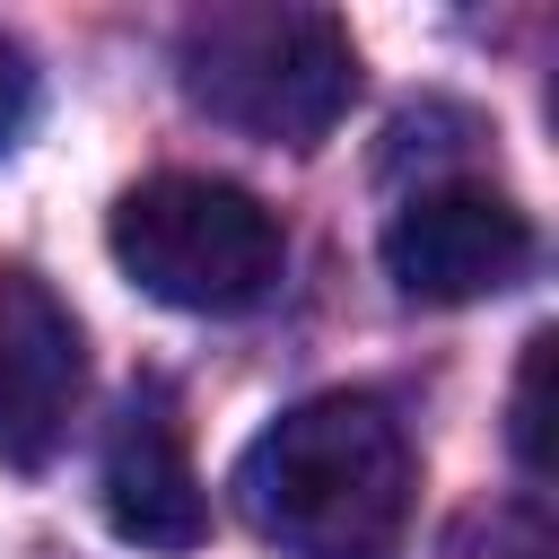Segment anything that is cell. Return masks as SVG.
Masks as SVG:
<instances>
[{"label": "cell", "instance_id": "1", "mask_svg": "<svg viewBox=\"0 0 559 559\" xmlns=\"http://www.w3.org/2000/svg\"><path fill=\"white\" fill-rule=\"evenodd\" d=\"M411 437L376 393H314L236 454V515L288 559H402Z\"/></svg>", "mask_w": 559, "mask_h": 559}, {"label": "cell", "instance_id": "2", "mask_svg": "<svg viewBox=\"0 0 559 559\" xmlns=\"http://www.w3.org/2000/svg\"><path fill=\"white\" fill-rule=\"evenodd\" d=\"M175 70H183V96L210 122H227L245 140H271V148L332 140V122L358 96L349 26L323 17V9H271V0L183 17Z\"/></svg>", "mask_w": 559, "mask_h": 559}, {"label": "cell", "instance_id": "3", "mask_svg": "<svg viewBox=\"0 0 559 559\" xmlns=\"http://www.w3.org/2000/svg\"><path fill=\"white\" fill-rule=\"evenodd\" d=\"M105 245L131 288H148L157 306H183V314H245L288 271L280 218L245 183H218V175L131 183L105 218Z\"/></svg>", "mask_w": 559, "mask_h": 559}, {"label": "cell", "instance_id": "4", "mask_svg": "<svg viewBox=\"0 0 559 559\" xmlns=\"http://www.w3.org/2000/svg\"><path fill=\"white\" fill-rule=\"evenodd\" d=\"M384 271L419 306H472L533 271V218L480 183H428L384 227Z\"/></svg>", "mask_w": 559, "mask_h": 559}, {"label": "cell", "instance_id": "5", "mask_svg": "<svg viewBox=\"0 0 559 559\" xmlns=\"http://www.w3.org/2000/svg\"><path fill=\"white\" fill-rule=\"evenodd\" d=\"M79 384H87L79 314L35 271H0V463L9 472H44L61 454Z\"/></svg>", "mask_w": 559, "mask_h": 559}, {"label": "cell", "instance_id": "6", "mask_svg": "<svg viewBox=\"0 0 559 559\" xmlns=\"http://www.w3.org/2000/svg\"><path fill=\"white\" fill-rule=\"evenodd\" d=\"M96 489H105V524H114L122 542H140V550H201L210 498H201V472H192V454H183V428H175L166 384L122 393V411H114V428H105Z\"/></svg>", "mask_w": 559, "mask_h": 559}, {"label": "cell", "instance_id": "7", "mask_svg": "<svg viewBox=\"0 0 559 559\" xmlns=\"http://www.w3.org/2000/svg\"><path fill=\"white\" fill-rule=\"evenodd\" d=\"M437 559H550V524L542 507H472L454 515V533L437 542Z\"/></svg>", "mask_w": 559, "mask_h": 559}, {"label": "cell", "instance_id": "8", "mask_svg": "<svg viewBox=\"0 0 559 559\" xmlns=\"http://www.w3.org/2000/svg\"><path fill=\"white\" fill-rule=\"evenodd\" d=\"M542 384H550V332H533L524 341V376H515V463L542 480L550 472V419H542Z\"/></svg>", "mask_w": 559, "mask_h": 559}, {"label": "cell", "instance_id": "9", "mask_svg": "<svg viewBox=\"0 0 559 559\" xmlns=\"http://www.w3.org/2000/svg\"><path fill=\"white\" fill-rule=\"evenodd\" d=\"M26 122H35V70H26L17 35H0V148H9Z\"/></svg>", "mask_w": 559, "mask_h": 559}]
</instances>
